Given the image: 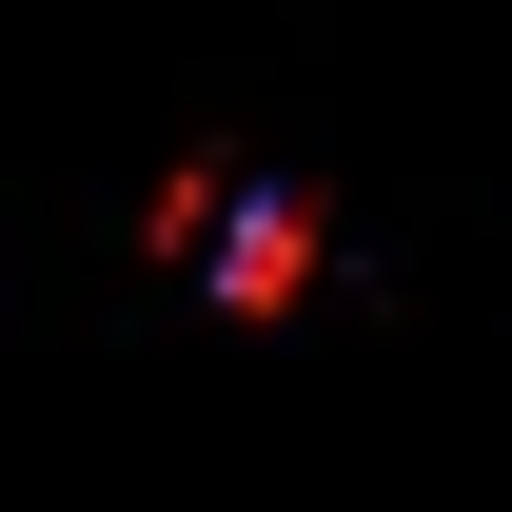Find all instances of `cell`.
Returning <instances> with one entry per match:
<instances>
[{
    "label": "cell",
    "mask_w": 512,
    "mask_h": 512,
    "mask_svg": "<svg viewBox=\"0 0 512 512\" xmlns=\"http://www.w3.org/2000/svg\"><path fill=\"white\" fill-rule=\"evenodd\" d=\"M296 256H316L296 197H256V217H217V296H296Z\"/></svg>",
    "instance_id": "1"
}]
</instances>
